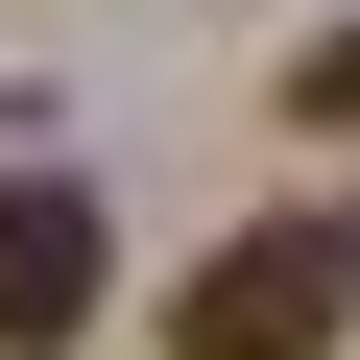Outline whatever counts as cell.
<instances>
[{"label": "cell", "instance_id": "cell-1", "mask_svg": "<svg viewBox=\"0 0 360 360\" xmlns=\"http://www.w3.org/2000/svg\"><path fill=\"white\" fill-rule=\"evenodd\" d=\"M336 336H360V217H336V193L240 217L193 288H168V360H336Z\"/></svg>", "mask_w": 360, "mask_h": 360}, {"label": "cell", "instance_id": "cell-3", "mask_svg": "<svg viewBox=\"0 0 360 360\" xmlns=\"http://www.w3.org/2000/svg\"><path fill=\"white\" fill-rule=\"evenodd\" d=\"M288 120H336V144H360V49H312V72H288Z\"/></svg>", "mask_w": 360, "mask_h": 360}, {"label": "cell", "instance_id": "cell-2", "mask_svg": "<svg viewBox=\"0 0 360 360\" xmlns=\"http://www.w3.org/2000/svg\"><path fill=\"white\" fill-rule=\"evenodd\" d=\"M96 288H120V240H96V193H0V360H72L96 336Z\"/></svg>", "mask_w": 360, "mask_h": 360}]
</instances>
